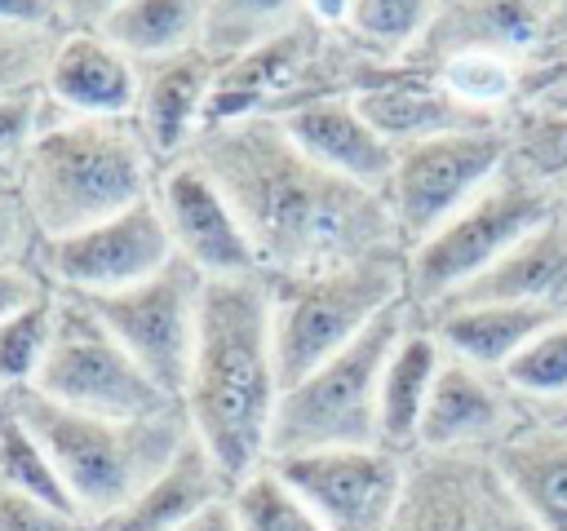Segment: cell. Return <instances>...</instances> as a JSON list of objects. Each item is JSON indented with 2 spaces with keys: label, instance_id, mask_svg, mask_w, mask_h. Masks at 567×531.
I'll return each instance as SVG.
<instances>
[{
  "label": "cell",
  "instance_id": "obj_26",
  "mask_svg": "<svg viewBox=\"0 0 567 531\" xmlns=\"http://www.w3.org/2000/svg\"><path fill=\"white\" fill-rule=\"evenodd\" d=\"M208 0H120L93 31H102L137 66L177 58L204 44Z\"/></svg>",
  "mask_w": 567,
  "mask_h": 531
},
{
  "label": "cell",
  "instance_id": "obj_13",
  "mask_svg": "<svg viewBox=\"0 0 567 531\" xmlns=\"http://www.w3.org/2000/svg\"><path fill=\"white\" fill-rule=\"evenodd\" d=\"M279 478L306 500L323 531H390L403 496L408 456L390 447H332L270 460Z\"/></svg>",
  "mask_w": 567,
  "mask_h": 531
},
{
  "label": "cell",
  "instance_id": "obj_33",
  "mask_svg": "<svg viewBox=\"0 0 567 531\" xmlns=\"http://www.w3.org/2000/svg\"><path fill=\"white\" fill-rule=\"evenodd\" d=\"M0 482H9V487L27 491V496H35V500H49V504L75 513V504H71V496H66V487H62L53 460L44 456V447L31 438V429H27L4 403H0ZM75 518H80V513H75Z\"/></svg>",
  "mask_w": 567,
  "mask_h": 531
},
{
  "label": "cell",
  "instance_id": "obj_27",
  "mask_svg": "<svg viewBox=\"0 0 567 531\" xmlns=\"http://www.w3.org/2000/svg\"><path fill=\"white\" fill-rule=\"evenodd\" d=\"M434 13L439 0H350L341 35H350V44L372 53L377 62H403Z\"/></svg>",
  "mask_w": 567,
  "mask_h": 531
},
{
  "label": "cell",
  "instance_id": "obj_23",
  "mask_svg": "<svg viewBox=\"0 0 567 531\" xmlns=\"http://www.w3.org/2000/svg\"><path fill=\"white\" fill-rule=\"evenodd\" d=\"M558 314H567V310L527 305V301H456V305L430 310L416 323H425L439 336L443 354H456V358H465L474 367L501 372Z\"/></svg>",
  "mask_w": 567,
  "mask_h": 531
},
{
  "label": "cell",
  "instance_id": "obj_4",
  "mask_svg": "<svg viewBox=\"0 0 567 531\" xmlns=\"http://www.w3.org/2000/svg\"><path fill=\"white\" fill-rule=\"evenodd\" d=\"M0 403L31 429V438L53 460L75 513L97 522L115 513L128 496H137L190 438L186 412H151V416H102L44 398L40 389H0Z\"/></svg>",
  "mask_w": 567,
  "mask_h": 531
},
{
  "label": "cell",
  "instance_id": "obj_44",
  "mask_svg": "<svg viewBox=\"0 0 567 531\" xmlns=\"http://www.w3.org/2000/svg\"><path fill=\"white\" fill-rule=\"evenodd\" d=\"M545 53H567V0H554V9H549L545 44H540L536 58H545Z\"/></svg>",
  "mask_w": 567,
  "mask_h": 531
},
{
  "label": "cell",
  "instance_id": "obj_45",
  "mask_svg": "<svg viewBox=\"0 0 567 531\" xmlns=\"http://www.w3.org/2000/svg\"><path fill=\"white\" fill-rule=\"evenodd\" d=\"M558 204H563V212H567V181L558 186Z\"/></svg>",
  "mask_w": 567,
  "mask_h": 531
},
{
  "label": "cell",
  "instance_id": "obj_1",
  "mask_svg": "<svg viewBox=\"0 0 567 531\" xmlns=\"http://www.w3.org/2000/svg\"><path fill=\"white\" fill-rule=\"evenodd\" d=\"M182 159H195L230 199L261 274L403 252L385 195L310 159L275 115L208 124Z\"/></svg>",
  "mask_w": 567,
  "mask_h": 531
},
{
  "label": "cell",
  "instance_id": "obj_8",
  "mask_svg": "<svg viewBox=\"0 0 567 531\" xmlns=\"http://www.w3.org/2000/svg\"><path fill=\"white\" fill-rule=\"evenodd\" d=\"M31 389H40L53 403L102 416H151L182 407L133 363V354L115 341V332L75 292H58L53 341Z\"/></svg>",
  "mask_w": 567,
  "mask_h": 531
},
{
  "label": "cell",
  "instance_id": "obj_5",
  "mask_svg": "<svg viewBox=\"0 0 567 531\" xmlns=\"http://www.w3.org/2000/svg\"><path fill=\"white\" fill-rule=\"evenodd\" d=\"M266 288L279 376L292 385L408 301V252H372L319 270L266 274Z\"/></svg>",
  "mask_w": 567,
  "mask_h": 531
},
{
  "label": "cell",
  "instance_id": "obj_22",
  "mask_svg": "<svg viewBox=\"0 0 567 531\" xmlns=\"http://www.w3.org/2000/svg\"><path fill=\"white\" fill-rule=\"evenodd\" d=\"M230 491H235L230 478L213 465V456L190 434L182 451L137 496H128L115 513L89 522V531H177L186 518H195L213 500H226Z\"/></svg>",
  "mask_w": 567,
  "mask_h": 531
},
{
  "label": "cell",
  "instance_id": "obj_21",
  "mask_svg": "<svg viewBox=\"0 0 567 531\" xmlns=\"http://www.w3.org/2000/svg\"><path fill=\"white\" fill-rule=\"evenodd\" d=\"M492 460L536 531H567V412H536L492 451Z\"/></svg>",
  "mask_w": 567,
  "mask_h": 531
},
{
  "label": "cell",
  "instance_id": "obj_14",
  "mask_svg": "<svg viewBox=\"0 0 567 531\" xmlns=\"http://www.w3.org/2000/svg\"><path fill=\"white\" fill-rule=\"evenodd\" d=\"M155 204L164 212L173 252L190 261L204 279H248L261 274L257 248L235 217L230 199L195 159H173L159 168Z\"/></svg>",
  "mask_w": 567,
  "mask_h": 531
},
{
  "label": "cell",
  "instance_id": "obj_10",
  "mask_svg": "<svg viewBox=\"0 0 567 531\" xmlns=\"http://www.w3.org/2000/svg\"><path fill=\"white\" fill-rule=\"evenodd\" d=\"M204 288H208V279L173 252L142 283H128L120 292H97V296H84V301L115 332V341L133 354V363L173 403H182L190 358H195V336H199Z\"/></svg>",
  "mask_w": 567,
  "mask_h": 531
},
{
  "label": "cell",
  "instance_id": "obj_15",
  "mask_svg": "<svg viewBox=\"0 0 567 531\" xmlns=\"http://www.w3.org/2000/svg\"><path fill=\"white\" fill-rule=\"evenodd\" d=\"M536 412L501 381V372H487L456 354H443L421 429H416V451H483V456H492Z\"/></svg>",
  "mask_w": 567,
  "mask_h": 531
},
{
  "label": "cell",
  "instance_id": "obj_32",
  "mask_svg": "<svg viewBox=\"0 0 567 531\" xmlns=\"http://www.w3.org/2000/svg\"><path fill=\"white\" fill-rule=\"evenodd\" d=\"M53 319H58V292L40 296L35 305H27L0 323V389L35 385L49 341H53Z\"/></svg>",
  "mask_w": 567,
  "mask_h": 531
},
{
  "label": "cell",
  "instance_id": "obj_29",
  "mask_svg": "<svg viewBox=\"0 0 567 531\" xmlns=\"http://www.w3.org/2000/svg\"><path fill=\"white\" fill-rule=\"evenodd\" d=\"M430 75L461 106L483 111V115H501L505 106L518 102L527 62L523 58H505V53H452Z\"/></svg>",
  "mask_w": 567,
  "mask_h": 531
},
{
  "label": "cell",
  "instance_id": "obj_7",
  "mask_svg": "<svg viewBox=\"0 0 567 531\" xmlns=\"http://www.w3.org/2000/svg\"><path fill=\"white\" fill-rule=\"evenodd\" d=\"M408 323H412V310L403 301L390 314H381L359 341H350L341 354L323 358L319 367L284 385L266 460H288V456H310V451H332V447H381L377 442V385Z\"/></svg>",
  "mask_w": 567,
  "mask_h": 531
},
{
  "label": "cell",
  "instance_id": "obj_39",
  "mask_svg": "<svg viewBox=\"0 0 567 531\" xmlns=\"http://www.w3.org/2000/svg\"><path fill=\"white\" fill-rule=\"evenodd\" d=\"M49 292H53V283L44 279V270L35 261H0V323L18 310L35 305Z\"/></svg>",
  "mask_w": 567,
  "mask_h": 531
},
{
  "label": "cell",
  "instance_id": "obj_20",
  "mask_svg": "<svg viewBox=\"0 0 567 531\" xmlns=\"http://www.w3.org/2000/svg\"><path fill=\"white\" fill-rule=\"evenodd\" d=\"M217 66H221V58H213L204 49L137 66L142 71V93H137L133 124H137V133L146 137V146L155 150L159 164L182 159L190 150V142L199 137Z\"/></svg>",
  "mask_w": 567,
  "mask_h": 531
},
{
  "label": "cell",
  "instance_id": "obj_11",
  "mask_svg": "<svg viewBox=\"0 0 567 531\" xmlns=\"http://www.w3.org/2000/svg\"><path fill=\"white\" fill-rule=\"evenodd\" d=\"M390 531H536L483 451H412Z\"/></svg>",
  "mask_w": 567,
  "mask_h": 531
},
{
  "label": "cell",
  "instance_id": "obj_19",
  "mask_svg": "<svg viewBox=\"0 0 567 531\" xmlns=\"http://www.w3.org/2000/svg\"><path fill=\"white\" fill-rule=\"evenodd\" d=\"M142 93V71L102 31H62L53 62L44 71L49 106L93 119H133Z\"/></svg>",
  "mask_w": 567,
  "mask_h": 531
},
{
  "label": "cell",
  "instance_id": "obj_9",
  "mask_svg": "<svg viewBox=\"0 0 567 531\" xmlns=\"http://www.w3.org/2000/svg\"><path fill=\"white\" fill-rule=\"evenodd\" d=\"M505 164H509V119L403 146L394 159V173L381 190L394 235H399V248L408 252L425 235H434Z\"/></svg>",
  "mask_w": 567,
  "mask_h": 531
},
{
  "label": "cell",
  "instance_id": "obj_40",
  "mask_svg": "<svg viewBox=\"0 0 567 531\" xmlns=\"http://www.w3.org/2000/svg\"><path fill=\"white\" fill-rule=\"evenodd\" d=\"M0 22H9V27H53V31H66L62 0H0Z\"/></svg>",
  "mask_w": 567,
  "mask_h": 531
},
{
  "label": "cell",
  "instance_id": "obj_37",
  "mask_svg": "<svg viewBox=\"0 0 567 531\" xmlns=\"http://www.w3.org/2000/svg\"><path fill=\"white\" fill-rule=\"evenodd\" d=\"M44 119H49L44 84L40 88H18V93H0V164H18Z\"/></svg>",
  "mask_w": 567,
  "mask_h": 531
},
{
  "label": "cell",
  "instance_id": "obj_2",
  "mask_svg": "<svg viewBox=\"0 0 567 531\" xmlns=\"http://www.w3.org/2000/svg\"><path fill=\"white\" fill-rule=\"evenodd\" d=\"M284 394L266 274L208 279L182 412L213 465L235 482L270 456V425Z\"/></svg>",
  "mask_w": 567,
  "mask_h": 531
},
{
  "label": "cell",
  "instance_id": "obj_36",
  "mask_svg": "<svg viewBox=\"0 0 567 531\" xmlns=\"http://www.w3.org/2000/svg\"><path fill=\"white\" fill-rule=\"evenodd\" d=\"M40 230L27 208L18 164H0V261H35Z\"/></svg>",
  "mask_w": 567,
  "mask_h": 531
},
{
  "label": "cell",
  "instance_id": "obj_17",
  "mask_svg": "<svg viewBox=\"0 0 567 531\" xmlns=\"http://www.w3.org/2000/svg\"><path fill=\"white\" fill-rule=\"evenodd\" d=\"M554 0H439L434 22L403 58L412 71H434L452 53H505L532 62L545 44Z\"/></svg>",
  "mask_w": 567,
  "mask_h": 531
},
{
  "label": "cell",
  "instance_id": "obj_43",
  "mask_svg": "<svg viewBox=\"0 0 567 531\" xmlns=\"http://www.w3.org/2000/svg\"><path fill=\"white\" fill-rule=\"evenodd\" d=\"M306 18H315L319 27L328 31H341L346 27V13H350V0H301Z\"/></svg>",
  "mask_w": 567,
  "mask_h": 531
},
{
  "label": "cell",
  "instance_id": "obj_3",
  "mask_svg": "<svg viewBox=\"0 0 567 531\" xmlns=\"http://www.w3.org/2000/svg\"><path fill=\"white\" fill-rule=\"evenodd\" d=\"M159 168L133 119H93L49 106V119L18 159V181L40 239H62L151 199Z\"/></svg>",
  "mask_w": 567,
  "mask_h": 531
},
{
  "label": "cell",
  "instance_id": "obj_38",
  "mask_svg": "<svg viewBox=\"0 0 567 531\" xmlns=\"http://www.w3.org/2000/svg\"><path fill=\"white\" fill-rule=\"evenodd\" d=\"M0 531H89V522L0 482Z\"/></svg>",
  "mask_w": 567,
  "mask_h": 531
},
{
  "label": "cell",
  "instance_id": "obj_42",
  "mask_svg": "<svg viewBox=\"0 0 567 531\" xmlns=\"http://www.w3.org/2000/svg\"><path fill=\"white\" fill-rule=\"evenodd\" d=\"M177 531H239V522H235V504H230V496L226 500H213L208 509H199L195 518H186Z\"/></svg>",
  "mask_w": 567,
  "mask_h": 531
},
{
  "label": "cell",
  "instance_id": "obj_16",
  "mask_svg": "<svg viewBox=\"0 0 567 531\" xmlns=\"http://www.w3.org/2000/svg\"><path fill=\"white\" fill-rule=\"evenodd\" d=\"M350 97L363 111V119L394 150L425 142V137H443V133H461V128H487V124L509 119V115H483V111L461 106L452 93L439 88V80L430 71H412L403 62H377V58L363 62Z\"/></svg>",
  "mask_w": 567,
  "mask_h": 531
},
{
  "label": "cell",
  "instance_id": "obj_24",
  "mask_svg": "<svg viewBox=\"0 0 567 531\" xmlns=\"http://www.w3.org/2000/svg\"><path fill=\"white\" fill-rule=\"evenodd\" d=\"M456 301H527V305L567 310V212L558 208L545 226L518 239L492 270H483L474 283H465L439 305H456Z\"/></svg>",
  "mask_w": 567,
  "mask_h": 531
},
{
  "label": "cell",
  "instance_id": "obj_25",
  "mask_svg": "<svg viewBox=\"0 0 567 531\" xmlns=\"http://www.w3.org/2000/svg\"><path fill=\"white\" fill-rule=\"evenodd\" d=\"M443 363V345L425 323H408V332L394 341L385 367H381V385H377V442L412 456L416 451V429L434 389Z\"/></svg>",
  "mask_w": 567,
  "mask_h": 531
},
{
  "label": "cell",
  "instance_id": "obj_34",
  "mask_svg": "<svg viewBox=\"0 0 567 531\" xmlns=\"http://www.w3.org/2000/svg\"><path fill=\"white\" fill-rule=\"evenodd\" d=\"M509 159L545 186L567 181V111H518L509 115Z\"/></svg>",
  "mask_w": 567,
  "mask_h": 531
},
{
  "label": "cell",
  "instance_id": "obj_18",
  "mask_svg": "<svg viewBox=\"0 0 567 531\" xmlns=\"http://www.w3.org/2000/svg\"><path fill=\"white\" fill-rule=\"evenodd\" d=\"M284 124V133L323 168L368 186V190H385L399 150L363 119V111L354 106L350 93H319L306 97L288 111L275 115Z\"/></svg>",
  "mask_w": 567,
  "mask_h": 531
},
{
  "label": "cell",
  "instance_id": "obj_35",
  "mask_svg": "<svg viewBox=\"0 0 567 531\" xmlns=\"http://www.w3.org/2000/svg\"><path fill=\"white\" fill-rule=\"evenodd\" d=\"M58 40H62V31H53V27H9V22H0V93L40 88Z\"/></svg>",
  "mask_w": 567,
  "mask_h": 531
},
{
  "label": "cell",
  "instance_id": "obj_41",
  "mask_svg": "<svg viewBox=\"0 0 567 531\" xmlns=\"http://www.w3.org/2000/svg\"><path fill=\"white\" fill-rule=\"evenodd\" d=\"M120 0H62V22L66 31H93Z\"/></svg>",
  "mask_w": 567,
  "mask_h": 531
},
{
  "label": "cell",
  "instance_id": "obj_6",
  "mask_svg": "<svg viewBox=\"0 0 567 531\" xmlns=\"http://www.w3.org/2000/svg\"><path fill=\"white\" fill-rule=\"evenodd\" d=\"M558 190L523 173L514 159L470 199L461 204L434 235L408 248V310L412 319L430 314L439 301L474 283L492 270L518 239L545 226L558 212Z\"/></svg>",
  "mask_w": 567,
  "mask_h": 531
},
{
  "label": "cell",
  "instance_id": "obj_12",
  "mask_svg": "<svg viewBox=\"0 0 567 531\" xmlns=\"http://www.w3.org/2000/svg\"><path fill=\"white\" fill-rule=\"evenodd\" d=\"M168 257H173V239L155 195L75 235L40 239L35 248V266L44 270V279L58 292H75V296H97L142 283Z\"/></svg>",
  "mask_w": 567,
  "mask_h": 531
},
{
  "label": "cell",
  "instance_id": "obj_31",
  "mask_svg": "<svg viewBox=\"0 0 567 531\" xmlns=\"http://www.w3.org/2000/svg\"><path fill=\"white\" fill-rule=\"evenodd\" d=\"M230 504H235L239 531H323V522L306 509V500L279 478L270 460L244 482H235Z\"/></svg>",
  "mask_w": 567,
  "mask_h": 531
},
{
  "label": "cell",
  "instance_id": "obj_28",
  "mask_svg": "<svg viewBox=\"0 0 567 531\" xmlns=\"http://www.w3.org/2000/svg\"><path fill=\"white\" fill-rule=\"evenodd\" d=\"M301 18H306L301 0H208L199 49L226 62V58H239V53L284 35Z\"/></svg>",
  "mask_w": 567,
  "mask_h": 531
},
{
  "label": "cell",
  "instance_id": "obj_30",
  "mask_svg": "<svg viewBox=\"0 0 567 531\" xmlns=\"http://www.w3.org/2000/svg\"><path fill=\"white\" fill-rule=\"evenodd\" d=\"M501 381L532 412H567V314L540 327L505 367Z\"/></svg>",
  "mask_w": 567,
  "mask_h": 531
}]
</instances>
